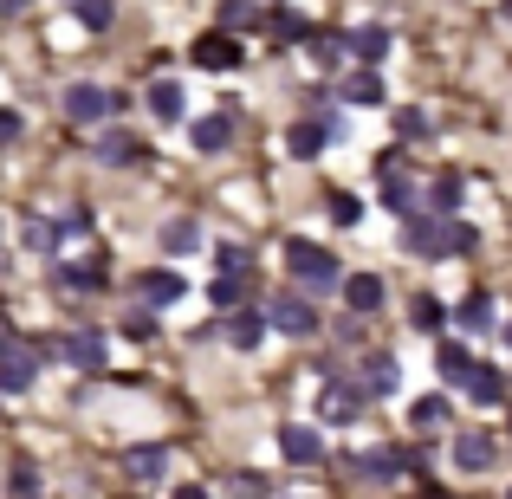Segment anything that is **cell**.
<instances>
[{"mask_svg":"<svg viewBox=\"0 0 512 499\" xmlns=\"http://www.w3.org/2000/svg\"><path fill=\"white\" fill-rule=\"evenodd\" d=\"M266 318L286 337H318V305L305 299V292H273V299H266Z\"/></svg>","mask_w":512,"mask_h":499,"instance_id":"obj_3","label":"cell"},{"mask_svg":"<svg viewBox=\"0 0 512 499\" xmlns=\"http://www.w3.org/2000/svg\"><path fill=\"white\" fill-rule=\"evenodd\" d=\"M182 292H188L182 273H143V299H150V305H175Z\"/></svg>","mask_w":512,"mask_h":499,"instance_id":"obj_26","label":"cell"},{"mask_svg":"<svg viewBox=\"0 0 512 499\" xmlns=\"http://www.w3.org/2000/svg\"><path fill=\"white\" fill-rule=\"evenodd\" d=\"M188 59H195L201 72H234V65H240V33H221V26H208V33L188 46Z\"/></svg>","mask_w":512,"mask_h":499,"instance_id":"obj_4","label":"cell"},{"mask_svg":"<svg viewBox=\"0 0 512 499\" xmlns=\"http://www.w3.org/2000/svg\"><path fill=\"white\" fill-rule=\"evenodd\" d=\"M240 299H247V273L208 279V305H214V312H240Z\"/></svg>","mask_w":512,"mask_h":499,"instance_id":"obj_22","label":"cell"},{"mask_svg":"<svg viewBox=\"0 0 512 499\" xmlns=\"http://www.w3.org/2000/svg\"><path fill=\"white\" fill-rule=\"evenodd\" d=\"M214 266H221V273H247L253 253H247V247H214Z\"/></svg>","mask_w":512,"mask_h":499,"instance_id":"obj_40","label":"cell"},{"mask_svg":"<svg viewBox=\"0 0 512 499\" xmlns=\"http://www.w3.org/2000/svg\"><path fill=\"white\" fill-rule=\"evenodd\" d=\"M7 487H13V499H39V467H33V461H20Z\"/></svg>","mask_w":512,"mask_h":499,"instance_id":"obj_37","label":"cell"},{"mask_svg":"<svg viewBox=\"0 0 512 499\" xmlns=\"http://www.w3.org/2000/svg\"><path fill=\"white\" fill-rule=\"evenodd\" d=\"M59 234H65V221L59 227H52V221H26V247H39V253L59 247Z\"/></svg>","mask_w":512,"mask_h":499,"instance_id":"obj_34","label":"cell"},{"mask_svg":"<svg viewBox=\"0 0 512 499\" xmlns=\"http://www.w3.org/2000/svg\"><path fill=\"white\" fill-rule=\"evenodd\" d=\"M344 305H350V318H370L376 305H383V279L376 273H350L344 279Z\"/></svg>","mask_w":512,"mask_h":499,"instance_id":"obj_14","label":"cell"},{"mask_svg":"<svg viewBox=\"0 0 512 499\" xmlns=\"http://www.w3.org/2000/svg\"><path fill=\"white\" fill-rule=\"evenodd\" d=\"M33 376H39V350H7V357H0V396L33 389Z\"/></svg>","mask_w":512,"mask_h":499,"instance_id":"obj_10","label":"cell"},{"mask_svg":"<svg viewBox=\"0 0 512 499\" xmlns=\"http://www.w3.org/2000/svg\"><path fill=\"white\" fill-rule=\"evenodd\" d=\"M195 247H201V227L188 221V214H182V221H169V227H163V253H169V260H182V253H195Z\"/></svg>","mask_w":512,"mask_h":499,"instance_id":"obj_27","label":"cell"},{"mask_svg":"<svg viewBox=\"0 0 512 499\" xmlns=\"http://www.w3.org/2000/svg\"><path fill=\"white\" fill-rule=\"evenodd\" d=\"M357 467L376 480V487H389V480L402 474V454H396V448H363V454H357Z\"/></svg>","mask_w":512,"mask_h":499,"instance_id":"obj_23","label":"cell"},{"mask_svg":"<svg viewBox=\"0 0 512 499\" xmlns=\"http://www.w3.org/2000/svg\"><path fill=\"white\" fill-rule=\"evenodd\" d=\"M266 20H273V13H260L253 0H221V7H214V26H221V33H253V26H266Z\"/></svg>","mask_w":512,"mask_h":499,"instance_id":"obj_16","label":"cell"},{"mask_svg":"<svg viewBox=\"0 0 512 499\" xmlns=\"http://www.w3.org/2000/svg\"><path fill=\"white\" fill-rule=\"evenodd\" d=\"M357 383L370 389V396H396V389H402L396 357H389V350H370V357H363V376H357Z\"/></svg>","mask_w":512,"mask_h":499,"instance_id":"obj_11","label":"cell"},{"mask_svg":"<svg viewBox=\"0 0 512 499\" xmlns=\"http://www.w3.org/2000/svg\"><path fill=\"white\" fill-rule=\"evenodd\" d=\"M117 91H104V85H72L65 91V117L72 124H104V117H117Z\"/></svg>","mask_w":512,"mask_h":499,"instance_id":"obj_5","label":"cell"},{"mask_svg":"<svg viewBox=\"0 0 512 499\" xmlns=\"http://www.w3.org/2000/svg\"><path fill=\"white\" fill-rule=\"evenodd\" d=\"M506 344H512V325H506Z\"/></svg>","mask_w":512,"mask_h":499,"instance_id":"obj_49","label":"cell"},{"mask_svg":"<svg viewBox=\"0 0 512 499\" xmlns=\"http://www.w3.org/2000/svg\"><path fill=\"white\" fill-rule=\"evenodd\" d=\"M182 111H188V91L175 85V78H156V85H150V117H163V124H182Z\"/></svg>","mask_w":512,"mask_h":499,"instance_id":"obj_19","label":"cell"},{"mask_svg":"<svg viewBox=\"0 0 512 499\" xmlns=\"http://www.w3.org/2000/svg\"><path fill=\"white\" fill-rule=\"evenodd\" d=\"M448 396H415L409 402V428H422V435H428V428H448Z\"/></svg>","mask_w":512,"mask_h":499,"instance_id":"obj_24","label":"cell"},{"mask_svg":"<svg viewBox=\"0 0 512 499\" xmlns=\"http://www.w3.org/2000/svg\"><path fill=\"white\" fill-rule=\"evenodd\" d=\"M344 98H350V104H383V72H376V65L344 72Z\"/></svg>","mask_w":512,"mask_h":499,"instance_id":"obj_20","label":"cell"},{"mask_svg":"<svg viewBox=\"0 0 512 499\" xmlns=\"http://www.w3.org/2000/svg\"><path fill=\"white\" fill-rule=\"evenodd\" d=\"M13 7H26V0H0V13H13Z\"/></svg>","mask_w":512,"mask_h":499,"instance_id":"obj_47","label":"cell"},{"mask_svg":"<svg viewBox=\"0 0 512 499\" xmlns=\"http://www.w3.org/2000/svg\"><path fill=\"white\" fill-rule=\"evenodd\" d=\"M286 150L299 156V163H318V156L331 150V124H312V117H305V124H292L286 130Z\"/></svg>","mask_w":512,"mask_h":499,"instance_id":"obj_12","label":"cell"},{"mask_svg":"<svg viewBox=\"0 0 512 499\" xmlns=\"http://www.w3.org/2000/svg\"><path fill=\"white\" fill-rule=\"evenodd\" d=\"M266 26H273V39H312V26H305L299 13H286V7H279V13H273Z\"/></svg>","mask_w":512,"mask_h":499,"instance_id":"obj_35","label":"cell"},{"mask_svg":"<svg viewBox=\"0 0 512 499\" xmlns=\"http://www.w3.org/2000/svg\"><path fill=\"white\" fill-rule=\"evenodd\" d=\"M435 370L448 376V383H467V370H474V357H467V344H454V337H448V344L435 350Z\"/></svg>","mask_w":512,"mask_h":499,"instance_id":"obj_28","label":"cell"},{"mask_svg":"<svg viewBox=\"0 0 512 499\" xmlns=\"http://www.w3.org/2000/svg\"><path fill=\"white\" fill-rule=\"evenodd\" d=\"M20 130H26V117H20V111H0V143H13Z\"/></svg>","mask_w":512,"mask_h":499,"instance_id":"obj_44","label":"cell"},{"mask_svg":"<svg viewBox=\"0 0 512 499\" xmlns=\"http://www.w3.org/2000/svg\"><path fill=\"white\" fill-rule=\"evenodd\" d=\"M409 325L435 337L441 325H448V312H441V299H428V292H415V305H409Z\"/></svg>","mask_w":512,"mask_h":499,"instance_id":"obj_31","label":"cell"},{"mask_svg":"<svg viewBox=\"0 0 512 499\" xmlns=\"http://www.w3.org/2000/svg\"><path fill=\"white\" fill-rule=\"evenodd\" d=\"M59 357L78 363V370H98L104 363V337L98 331H72V337H59Z\"/></svg>","mask_w":512,"mask_h":499,"instance_id":"obj_17","label":"cell"},{"mask_svg":"<svg viewBox=\"0 0 512 499\" xmlns=\"http://www.w3.org/2000/svg\"><path fill=\"white\" fill-rule=\"evenodd\" d=\"M227 487H234V499H273V480H260V474H234Z\"/></svg>","mask_w":512,"mask_h":499,"instance_id":"obj_38","label":"cell"},{"mask_svg":"<svg viewBox=\"0 0 512 499\" xmlns=\"http://www.w3.org/2000/svg\"><path fill=\"white\" fill-rule=\"evenodd\" d=\"M72 13H78V26H85V33H111V20H117L111 0H72Z\"/></svg>","mask_w":512,"mask_h":499,"instance_id":"obj_30","label":"cell"},{"mask_svg":"<svg viewBox=\"0 0 512 499\" xmlns=\"http://www.w3.org/2000/svg\"><path fill=\"white\" fill-rule=\"evenodd\" d=\"M59 286H65V292H98V286H104V266H78V260H59Z\"/></svg>","mask_w":512,"mask_h":499,"instance_id":"obj_29","label":"cell"},{"mask_svg":"<svg viewBox=\"0 0 512 499\" xmlns=\"http://www.w3.org/2000/svg\"><path fill=\"white\" fill-rule=\"evenodd\" d=\"M188 143H195L201 156H221L227 143H234V111H208V117H195V130H188Z\"/></svg>","mask_w":512,"mask_h":499,"instance_id":"obj_7","label":"cell"},{"mask_svg":"<svg viewBox=\"0 0 512 499\" xmlns=\"http://www.w3.org/2000/svg\"><path fill=\"white\" fill-rule=\"evenodd\" d=\"M363 402H370V389H363V383H338V376H331V383H325V422H350Z\"/></svg>","mask_w":512,"mask_h":499,"instance_id":"obj_13","label":"cell"},{"mask_svg":"<svg viewBox=\"0 0 512 499\" xmlns=\"http://www.w3.org/2000/svg\"><path fill=\"white\" fill-rule=\"evenodd\" d=\"M428 208H435V214L461 208V175H435V182H428Z\"/></svg>","mask_w":512,"mask_h":499,"instance_id":"obj_32","label":"cell"},{"mask_svg":"<svg viewBox=\"0 0 512 499\" xmlns=\"http://www.w3.org/2000/svg\"><path fill=\"white\" fill-rule=\"evenodd\" d=\"M500 13H506V20H512V0H500Z\"/></svg>","mask_w":512,"mask_h":499,"instance_id":"obj_48","label":"cell"},{"mask_svg":"<svg viewBox=\"0 0 512 499\" xmlns=\"http://www.w3.org/2000/svg\"><path fill=\"white\" fill-rule=\"evenodd\" d=\"M350 52H357V65H376L389 52V26H376V20H363L357 33H350Z\"/></svg>","mask_w":512,"mask_h":499,"instance_id":"obj_21","label":"cell"},{"mask_svg":"<svg viewBox=\"0 0 512 499\" xmlns=\"http://www.w3.org/2000/svg\"><path fill=\"white\" fill-rule=\"evenodd\" d=\"M312 46H318V59H325V65H338L344 52H350V39H338V33H325V39H312Z\"/></svg>","mask_w":512,"mask_h":499,"instance_id":"obj_43","label":"cell"},{"mask_svg":"<svg viewBox=\"0 0 512 499\" xmlns=\"http://www.w3.org/2000/svg\"><path fill=\"white\" fill-rule=\"evenodd\" d=\"M150 331H156V305H143V312H130V318H124V337H137V344H143Z\"/></svg>","mask_w":512,"mask_h":499,"instance_id":"obj_41","label":"cell"},{"mask_svg":"<svg viewBox=\"0 0 512 499\" xmlns=\"http://www.w3.org/2000/svg\"><path fill=\"white\" fill-rule=\"evenodd\" d=\"M7 350H20V331H13V325H0V357H7Z\"/></svg>","mask_w":512,"mask_h":499,"instance_id":"obj_45","label":"cell"},{"mask_svg":"<svg viewBox=\"0 0 512 499\" xmlns=\"http://www.w3.org/2000/svg\"><path fill=\"white\" fill-rule=\"evenodd\" d=\"M124 474L130 480H163L169 474V448H163V441H137V448H124Z\"/></svg>","mask_w":512,"mask_h":499,"instance_id":"obj_9","label":"cell"},{"mask_svg":"<svg viewBox=\"0 0 512 499\" xmlns=\"http://www.w3.org/2000/svg\"><path fill=\"white\" fill-rule=\"evenodd\" d=\"M286 273L299 279V292H312V299H325V292L344 286V266L331 247H318V240H286Z\"/></svg>","mask_w":512,"mask_h":499,"instance_id":"obj_1","label":"cell"},{"mask_svg":"<svg viewBox=\"0 0 512 499\" xmlns=\"http://www.w3.org/2000/svg\"><path fill=\"white\" fill-rule=\"evenodd\" d=\"M428 130H435V124H428V117H422V111H396V137H402V143H415V137H428Z\"/></svg>","mask_w":512,"mask_h":499,"instance_id":"obj_39","label":"cell"},{"mask_svg":"<svg viewBox=\"0 0 512 499\" xmlns=\"http://www.w3.org/2000/svg\"><path fill=\"white\" fill-rule=\"evenodd\" d=\"M454 318H461V325L474 331V337H487V331H493V299H487V292H467Z\"/></svg>","mask_w":512,"mask_h":499,"instance_id":"obj_25","label":"cell"},{"mask_svg":"<svg viewBox=\"0 0 512 499\" xmlns=\"http://www.w3.org/2000/svg\"><path fill=\"white\" fill-rule=\"evenodd\" d=\"M279 454H286L292 467H312V461H325V435L305 428V422H286L279 428Z\"/></svg>","mask_w":512,"mask_h":499,"instance_id":"obj_6","label":"cell"},{"mask_svg":"<svg viewBox=\"0 0 512 499\" xmlns=\"http://www.w3.org/2000/svg\"><path fill=\"white\" fill-rule=\"evenodd\" d=\"M383 201H389L396 214H415V188L402 182V175H383Z\"/></svg>","mask_w":512,"mask_h":499,"instance_id":"obj_33","label":"cell"},{"mask_svg":"<svg viewBox=\"0 0 512 499\" xmlns=\"http://www.w3.org/2000/svg\"><path fill=\"white\" fill-rule=\"evenodd\" d=\"M169 499H208V487H175Z\"/></svg>","mask_w":512,"mask_h":499,"instance_id":"obj_46","label":"cell"},{"mask_svg":"<svg viewBox=\"0 0 512 499\" xmlns=\"http://www.w3.org/2000/svg\"><path fill=\"white\" fill-rule=\"evenodd\" d=\"M137 143H130V137H104V163H137Z\"/></svg>","mask_w":512,"mask_h":499,"instance_id":"obj_42","label":"cell"},{"mask_svg":"<svg viewBox=\"0 0 512 499\" xmlns=\"http://www.w3.org/2000/svg\"><path fill=\"white\" fill-rule=\"evenodd\" d=\"M331 221H338V227H357V221H363V201L338 188V195H331Z\"/></svg>","mask_w":512,"mask_h":499,"instance_id":"obj_36","label":"cell"},{"mask_svg":"<svg viewBox=\"0 0 512 499\" xmlns=\"http://www.w3.org/2000/svg\"><path fill=\"white\" fill-rule=\"evenodd\" d=\"M461 389H467V396H474V409H493V402H506V376L493 370V363H474Z\"/></svg>","mask_w":512,"mask_h":499,"instance_id":"obj_15","label":"cell"},{"mask_svg":"<svg viewBox=\"0 0 512 499\" xmlns=\"http://www.w3.org/2000/svg\"><path fill=\"white\" fill-rule=\"evenodd\" d=\"M402 247L422 253V260H441V253H461V221H448V214H409V227H402Z\"/></svg>","mask_w":512,"mask_h":499,"instance_id":"obj_2","label":"cell"},{"mask_svg":"<svg viewBox=\"0 0 512 499\" xmlns=\"http://www.w3.org/2000/svg\"><path fill=\"white\" fill-rule=\"evenodd\" d=\"M266 325H273L266 312H227V344H234V350H260Z\"/></svg>","mask_w":512,"mask_h":499,"instance_id":"obj_18","label":"cell"},{"mask_svg":"<svg viewBox=\"0 0 512 499\" xmlns=\"http://www.w3.org/2000/svg\"><path fill=\"white\" fill-rule=\"evenodd\" d=\"M493 435L487 428H467V435H454V467H461V474H480V467H493Z\"/></svg>","mask_w":512,"mask_h":499,"instance_id":"obj_8","label":"cell"}]
</instances>
